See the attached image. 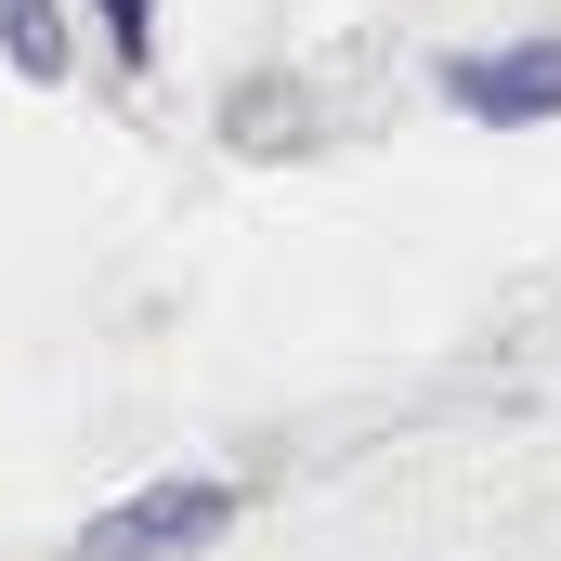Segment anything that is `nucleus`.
I'll return each instance as SVG.
<instances>
[{
  "label": "nucleus",
  "instance_id": "nucleus-1",
  "mask_svg": "<svg viewBox=\"0 0 561 561\" xmlns=\"http://www.w3.org/2000/svg\"><path fill=\"white\" fill-rule=\"evenodd\" d=\"M236 523H249V483H236V470H157L131 496H105V510L66 536V561H209Z\"/></svg>",
  "mask_w": 561,
  "mask_h": 561
},
{
  "label": "nucleus",
  "instance_id": "nucleus-2",
  "mask_svg": "<svg viewBox=\"0 0 561 561\" xmlns=\"http://www.w3.org/2000/svg\"><path fill=\"white\" fill-rule=\"evenodd\" d=\"M431 92H444L470 131H549V118H561V26H523V39H470V53H444Z\"/></svg>",
  "mask_w": 561,
  "mask_h": 561
},
{
  "label": "nucleus",
  "instance_id": "nucleus-3",
  "mask_svg": "<svg viewBox=\"0 0 561 561\" xmlns=\"http://www.w3.org/2000/svg\"><path fill=\"white\" fill-rule=\"evenodd\" d=\"M222 144H236V157H300V144H313V92H300V79H236V92H222Z\"/></svg>",
  "mask_w": 561,
  "mask_h": 561
},
{
  "label": "nucleus",
  "instance_id": "nucleus-4",
  "mask_svg": "<svg viewBox=\"0 0 561 561\" xmlns=\"http://www.w3.org/2000/svg\"><path fill=\"white\" fill-rule=\"evenodd\" d=\"M0 66H13L26 92H53V79L79 66V26H66V0H0Z\"/></svg>",
  "mask_w": 561,
  "mask_h": 561
},
{
  "label": "nucleus",
  "instance_id": "nucleus-5",
  "mask_svg": "<svg viewBox=\"0 0 561 561\" xmlns=\"http://www.w3.org/2000/svg\"><path fill=\"white\" fill-rule=\"evenodd\" d=\"M92 26H105V53H118V66H157V0H92Z\"/></svg>",
  "mask_w": 561,
  "mask_h": 561
}]
</instances>
